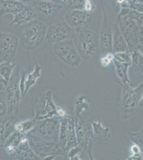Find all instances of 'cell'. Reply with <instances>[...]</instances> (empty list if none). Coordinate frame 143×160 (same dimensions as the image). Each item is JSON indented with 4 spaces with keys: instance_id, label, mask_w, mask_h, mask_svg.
Wrapping results in <instances>:
<instances>
[{
    "instance_id": "6da1fadb",
    "label": "cell",
    "mask_w": 143,
    "mask_h": 160,
    "mask_svg": "<svg viewBox=\"0 0 143 160\" xmlns=\"http://www.w3.org/2000/svg\"><path fill=\"white\" fill-rule=\"evenodd\" d=\"M47 30L44 22L38 19L27 23L19 40L20 46L28 51L38 49L45 40Z\"/></svg>"
},
{
    "instance_id": "7a4b0ae2",
    "label": "cell",
    "mask_w": 143,
    "mask_h": 160,
    "mask_svg": "<svg viewBox=\"0 0 143 160\" xmlns=\"http://www.w3.org/2000/svg\"><path fill=\"white\" fill-rule=\"evenodd\" d=\"M121 86L122 90L120 102V113L122 118L125 121L137 112L143 92V82L135 88L132 85Z\"/></svg>"
},
{
    "instance_id": "3957f363",
    "label": "cell",
    "mask_w": 143,
    "mask_h": 160,
    "mask_svg": "<svg viewBox=\"0 0 143 160\" xmlns=\"http://www.w3.org/2000/svg\"><path fill=\"white\" fill-rule=\"evenodd\" d=\"M75 126L78 145L93 160V149L94 145V136L91 121L85 117H74Z\"/></svg>"
},
{
    "instance_id": "277c9868",
    "label": "cell",
    "mask_w": 143,
    "mask_h": 160,
    "mask_svg": "<svg viewBox=\"0 0 143 160\" xmlns=\"http://www.w3.org/2000/svg\"><path fill=\"white\" fill-rule=\"evenodd\" d=\"M60 129V118L58 116H54L43 120H37L34 128L27 134L58 143Z\"/></svg>"
},
{
    "instance_id": "5b68a950",
    "label": "cell",
    "mask_w": 143,
    "mask_h": 160,
    "mask_svg": "<svg viewBox=\"0 0 143 160\" xmlns=\"http://www.w3.org/2000/svg\"><path fill=\"white\" fill-rule=\"evenodd\" d=\"M21 69L19 64H17L6 91V100L8 111L7 115H18L20 101L22 99L20 83Z\"/></svg>"
},
{
    "instance_id": "8992f818",
    "label": "cell",
    "mask_w": 143,
    "mask_h": 160,
    "mask_svg": "<svg viewBox=\"0 0 143 160\" xmlns=\"http://www.w3.org/2000/svg\"><path fill=\"white\" fill-rule=\"evenodd\" d=\"M79 33L76 48L81 58L88 60L100 51L99 35L87 29Z\"/></svg>"
},
{
    "instance_id": "52a82bcc",
    "label": "cell",
    "mask_w": 143,
    "mask_h": 160,
    "mask_svg": "<svg viewBox=\"0 0 143 160\" xmlns=\"http://www.w3.org/2000/svg\"><path fill=\"white\" fill-rule=\"evenodd\" d=\"M58 144L66 157L69 151L72 148L78 145L75 126V117L68 115L63 118H60V129Z\"/></svg>"
},
{
    "instance_id": "ba28073f",
    "label": "cell",
    "mask_w": 143,
    "mask_h": 160,
    "mask_svg": "<svg viewBox=\"0 0 143 160\" xmlns=\"http://www.w3.org/2000/svg\"><path fill=\"white\" fill-rule=\"evenodd\" d=\"M54 52L58 58L69 66L78 67L81 62L82 58L73 39L64 41L54 44Z\"/></svg>"
},
{
    "instance_id": "9c48e42d",
    "label": "cell",
    "mask_w": 143,
    "mask_h": 160,
    "mask_svg": "<svg viewBox=\"0 0 143 160\" xmlns=\"http://www.w3.org/2000/svg\"><path fill=\"white\" fill-rule=\"evenodd\" d=\"M29 145L32 149L41 160H44L49 156L62 155L66 158V154L60 147L58 142H50L38 138L29 134H27Z\"/></svg>"
},
{
    "instance_id": "30bf717a",
    "label": "cell",
    "mask_w": 143,
    "mask_h": 160,
    "mask_svg": "<svg viewBox=\"0 0 143 160\" xmlns=\"http://www.w3.org/2000/svg\"><path fill=\"white\" fill-rule=\"evenodd\" d=\"M115 22L128 44L129 51L136 49L139 42L140 26L127 16L123 17H116Z\"/></svg>"
},
{
    "instance_id": "8fae6325",
    "label": "cell",
    "mask_w": 143,
    "mask_h": 160,
    "mask_svg": "<svg viewBox=\"0 0 143 160\" xmlns=\"http://www.w3.org/2000/svg\"><path fill=\"white\" fill-rule=\"evenodd\" d=\"M31 3L37 19L43 22L54 20L64 8L62 4L47 0H35Z\"/></svg>"
},
{
    "instance_id": "7c38bea8",
    "label": "cell",
    "mask_w": 143,
    "mask_h": 160,
    "mask_svg": "<svg viewBox=\"0 0 143 160\" xmlns=\"http://www.w3.org/2000/svg\"><path fill=\"white\" fill-rule=\"evenodd\" d=\"M37 120H43L57 116V106L54 104L51 90L43 93L39 98L36 99L34 104Z\"/></svg>"
},
{
    "instance_id": "4fadbf2b",
    "label": "cell",
    "mask_w": 143,
    "mask_h": 160,
    "mask_svg": "<svg viewBox=\"0 0 143 160\" xmlns=\"http://www.w3.org/2000/svg\"><path fill=\"white\" fill-rule=\"evenodd\" d=\"M103 10V20L100 31V51L102 55L113 52V24L105 11L103 0H100Z\"/></svg>"
},
{
    "instance_id": "5bb4252c",
    "label": "cell",
    "mask_w": 143,
    "mask_h": 160,
    "mask_svg": "<svg viewBox=\"0 0 143 160\" xmlns=\"http://www.w3.org/2000/svg\"><path fill=\"white\" fill-rule=\"evenodd\" d=\"M75 31L66 22H60L51 26L48 28L45 41L48 43H56L64 41L73 39Z\"/></svg>"
},
{
    "instance_id": "9a60e30c",
    "label": "cell",
    "mask_w": 143,
    "mask_h": 160,
    "mask_svg": "<svg viewBox=\"0 0 143 160\" xmlns=\"http://www.w3.org/2000/svg\"><path fill=\"white\" fill-rule=\"evenodd\" d=\"M92 18V13L81 10H67L65 15V22L75 32L78 33L87 29Z\"/></svg>"
},
{
    "instance_id": "2e32d148",
    "label": "cell",
    "mask_w": 143,
    "mask_h": 160,
    "mask_svg": "<svg viewBox=\"0 0 143 160\" xmlns=\"http://www.w3.org/2000/svg\"><path fill=\"white\" fill-rule=\"evenodd\" d=\"M19 40L15 35L2 32L0 34V63L12 59L16 54Z\"/></svg>"
},
{
    "instance_id": "e0dca14e",
    "label": "cell",
    "mask_w": 143,
    "mask_h": 160,
    "mask_svg": "<svg viewBox=\"0 0 143 160\" xmlns=\"http://www.w3.org/2000/svg\"><path fill=\"white\" fill-rule=\"evenodd\" d=\"M9 157L14 160H41V158L34 152L33 149H32L26 135L23 137L20 144H19L13 153Z\"/></svg>"
},
{
    "instance_id": "ac0fdd59",
    "label": "cell",
    "mask_w": 143,
    "mask_h": 160,
    "mask_svg": "<svg viewBox=\"0 0 143 160\" xmlns=\"http://www.w3.org/2000/svg\"><path fill=\"white\" fill-rule=\"evenodd\" d=\"M17 122H18V119L16 115H7L1 118V146L2 147L8 138L16 131L15 126Z\"/></svg>"
},
{
    "instance_id": "d6986e66",
    "label": "cell",
    "mask_w": 143,
    "mask_h": 160,
    "mask_svg": "<svg viewBox=\"0 0 143 160\" xmlns=\"http://www.w3.org/2000/svg\"><path fill=\"white\" fill-rule=\"evenodd\" d=\"M26 4L17 0H0V16L7 14L15 16L20 12Z\"/></svg>"
},
{
    "instance_id": "ffe728a7",
    "label": "cell",
    "mask_w": 143,
    "mask_h": 160,
    "mask_svg": "<svg viewBox=\"0 0 143 160\" xmlns=\"http://www.w3.org/2000/svg\"><path fill=\"white\" fill-rule=\"evenodd\" d=\"M14 16L13 20L10 24V28H13L14 25L18 27L37 19L36 13L32 7L27 4L24 9Z\"/></svg>"
},
{
    "instance_id": "44dd1931",
    "label": "cell",
    "mask_w": 143,
    "mask_h": 160,
    "mask_svg": "<svg viewBox=\"0 0 143 160\" xmlns=\"http://www.w3.org/2000/svg\"><path fill=\"white\" fill-rule=\"evenodd\" d=\"M113 52L129 51L128 44L116 22L113 24Z\"/></svg>"
},
{
    "instance_id": "7402d4cb",
    "label": "cell",
    "mask_w": 143,
    "mask_h": 160,
    "mask_svg": "<svg viewBox=\"0 0 143 160\" xmlns=\"http://www.w3.org/2000/svg\"><path fill=\"white\" fill-rule=\"evenodd\" d=\"M113 64L115 68L116 76L121 81V85H132L129 79L128 75L129 68L131 64L129 63H122L114 59Z\"/></svg>"
},
{
    "instance_id": "603a6c76",
    "label": "cell",
    "mask_w": 143,
    "mask_h": 160,
    "mask_svg": "<svg viewBox=\"0 0 143 160\" xmlns=\"http://www.w3.org/2000/svg\"><path fill=\"white\" fill-rule=\"evenodd\" d=\"M93 127V134L94 138L101 142H106L110 138V129L105 127L101 124V120L98 117V121H90Z\"/></svg>"
},
{
    "instance_id": "cb8c5ba5",
    "label": "cell",
    "mask_w": 143,
    "mask_h": 160,
    "mask_svg": "<svg viewBox=\"0 0 143 160\" xmlns=\"http://www.w3.org/2000/svg\"><path fill=\"white\" fill-rule=\"evenodd\" d=\"M35 68L32 72L27 73L26 75L25 80V92L24 96H25L29 90L33 86H34L36 83V81L38 78H40L41 76V71H42V66L39 65L38 62L34 60Z\"/></svg>"
},
{
    "instance_id": "d4e9b609",
    "label": "cell",
    "mask_w": 143,
    "mask_h": 160,
    "mask_svg": "<svg viewBox=\"0 0 143 160\" xmlns=\"http://www.w3.org/2000/svg\"><path fill=\"white\" fill-rule=\"evenodd\" d=\"M24 136L25 135L16 130L8 138L2 147L4 148L6 152L9 156L11 155L16 149Z\"/></svg>"
},
{
    "instance_id": "484cf974",
    "label": "cell",
    "mask_w": 143,
    "mask_h": 160,
    "mask_svg": "<svg viewBox=\"0 0 143 160\" xmlns=\"http://www.w3.org/2000/svg\"><path fill=\"white\" fill-rule=\"evenodd\" d=\"M90 105V100L87 97L80 96L75 102V117H85Z\"/></svg>"
},
{
    "instance_id": "4316f807",
    "label": "cell",
    "mask_w": 143,
    "mask_h": 160,
    "mask_svg": "<svg viewBox=\"0 0 143 160\" xmlns=\"http://www.w3.org/2000/svg\"><path fill=\"white\" fill-rule=\"evenodd\" d=\"M132 69L138 74H143V54L137 49L131 51Z\"/></svg>"
},
{
    "instance_id": "83f0119b",
    "label": "cell",
    "mask_w": 143,
    "mask_h": 160,
    "mask_svg": "<svg viewBox=\"0 0 143 160\" xmlns=\"http://www.w3.org/2000/svg\"><path fill=\"white\" fill-rule=\"evenodd\" d=\"M36 121L37 120L34 117L33 118L25 120L23 122H17L15 126V129L23 135H27L34 128Z\"/></svg>"
},
{
    "instance_id": "f1b7e54d",
    "label": "cell",
    "mask_w": 143,
    "mask_h": 160,
    "mask_svg": "<svg viewBox=\"0 0 143 160\" xmlns=\"http://www.w3.org/2000/svg\"><path fill=\"white\" fill-rule=\"evenodd\" d=\"M16 63H11V60L1 62L0 65V74L2 77L6 80L9 81L15 68L16 67Z\"/></svg>"
},
{
    "instance_id": "f546056e",
    "label": "cell",
    "mask_w": 143,
    "mask_h": 160,
    "mask_svg": "<svg viewBox=\"0 0 143 160\" xmlns=\"http://www.w3.org/2000/svg\"><path fill=\"white\" fill-rule=\"evenodd\" d=\"M86 0H69L64 4V8L67 10H84Z\"/></svg>"
},
{
    "instance_id": "4dcf8cb0",
    "label": "cell",
    "mask_w": 143,
    "mask_h": 160,
    "mask_svg": "<svg viewBox=\"0 0 143 160\" xmlns=\"http://www.w3.org/2000/svg\"><path fill=\"white\" fill-rule=\"evenodd\" d=\"M128 137L132 144L140 146L143 149V128L138 132H129Z\"/></svg>"
},
{
    "instance_id": "1f68e13d",
    "label": "cell",
    "mask_w": 143,
    "mask_h": 160,
    "mask_svg": "<svg viewBox=\"0 0 143 160\" xmlns=\"http://www.w3.org/2000/svg\"><path fill=\"white\" fill-rule=\"evenodd\" d=\"M84 152L79 145H77L75 147L72 148L69 152L67 153V157L71 160H81L82 157H83Z\"/></svg>"
},
{
    "instance_id": "d6a6232c",
    "label": "cell",
    "mask_w": 143,
    "mask_h": 160,
    "mask_svg": "<svg viewBox=\"0 0 143 160\" xmlns=\"http://www.w3.org/2000/svg\"><path fill=\"white\" fill-rule=\"evenodd\" d=\"M114 59L122 63H131V56L129 51L114 53Z\"/></svg>"
},
{
    "instance_id": "836d02e7",
    "label": "cell",
    "mask_w": 143,
    "mask_h": 160,
    "mask_svg": "<svg viewBox=\"0 0 143 160\" xmlns=\"http://www.w3.org/2000/svg\"><path fill=\"white\" fill-rule=\"evenodd\" d=\"M114 53L113 52L106 53L100 59V63L103 68H107L113 62Z\"/></svg>"
},
{
    "instance_id": "e575fe53",
    "label": "cell",
    "mask_w": 143,
    "mask_h": 160,
    "mask_svg": "<svg viewBox=\"0 0 143 160\" xmlns=\"http://www.w3.org/2000/svg\"><path fill=\"white\" fill-rule=\"evenodd\" d=\"M127 16L134 19L140 27L143 26V13L131 9Z\"/></svg>"
},
{
    "instance_id": "d590c367",
    "label": "cell",
    "mask_w": 143,
    "mask_h": 160,
    "mask_svg": "<svg viewBox=\"0 0 143 160\" xmlns=\"http://www.w3.org/2000/svg\"><path fill=\"white\" fill-rule=\"evenodd\" d=\"M8 108L6 100L4 99L2 96H1V101H0V115L1 118L7 116Z\"/></svg>"
},
{
    "instance_id": "8d00e7d4",
    "label": "cell",
    "mask_w": 143,
    "mask_h": 160,
    "mask_svg": "<svg viewBox=\"0 0 143 160\" xmlns=\"http://www.w3.org/2000/svg\"><path fill=\"white\" fill-rule=\"evenodd\" d=\"M96 9V4L93 0H86L84 10L88 12L92 13Z\"/></svg>"
},
{
    "instance_id": "74e56055",
    "label": "cell",
    "mask_w": 143,
    "mask_h": 160,
    "mask_svg": "<svg viewBox=\"0 0 143 160\" xmlns=\"http://www.w3.org/2000/svg\"><path fill=\"white\" fill-rule=\"evenodd\" d=\"M9 81L6 80V78H4L3 77L0 75V89H1V92H3L6 91L7 88L8 84H9Z\"/></svg>"
},
{
    "instance_id": "f35d334b",
    "label": "cell",
    "mask_w": 143,
    "mask_h": 160,
    "mask_svg": "<svg viewBox=\"0 0 143 160\" xmlns=\"http://www.w3.org/2000/svg\"><path fill=\"white\" fill-rule=\"evenodd\" d=\"M130 152L131 154L143 153V149L141 147H140V146L133 144L130 148Z\"/></svg>"
},
{
    "instance_id": "ab89813d",
    "label": "cell",
    "mask_w": 143,
    "mask_h": 160,
    "mask_svg": "<svg viewBox=\"0 0 143 160\" xmlns=\"http://www.w3.org/2000/svg\"><path fill=\"white\" fill-rule=\"evenodd\" d=\"M128 160H143V153L131 154L128 158Z\"/></svg>"
},
{
    "instance_id": "60d3db41",
    "label": "cell",
    "mask_w": 143,
    "mask_h": 160,
    "mask_svg": "<svg viewBox=\"0 0 143 160\" xmlns=\"http://www.w3.org/2000/svg\"><path fill=\"white\" fill-rule=\"evenodd\" d=\"M68 115H69L67 114L65 110H64L62 108L57 106V116L59 117L60 118H63Z\"/></svg>"
},
{
    "instance_id": "b9f144b4",
    "label": "cell",
    "mask_w": 143,
    "mask_h": 160,
    "mask_svg": "<svg viewBox=\"0 0 143 160\" xmlns=\"http://www.w3.org/2000/svg\"><path fill=\"white\" fill-rule=\"evenodd\" d=\"M139 107L141 108V109H143V92L142 93V95H141V98H140V100Z\"/></svg>"
},
{
    "instance_id": "7bdbcfd3",
    "label": "cell",
    "mask_w": 143,
    "mask_h": 160,
    "mask_svg": "<svg viewBox=\"0 0 143 160\" xmlns=\"http://www.w3.org/2000/svg\"><path fill=\"white\" fill-rule=\"evenodd\" d=\"M20 2H23V3H31V2H33L35 0H17Z\"/></svg>"
},
{
    "instance_id": "ee69618b",
    "label": "cell",
    "mask_w": 143,
    "mask_h": 160,
    "mask_svg": "<svg viewBox=\"0 0 143 160\" xmlns=\"http://www.w3.org/2000/svg\"><path fill=\"white\" fill-rule=\"evenodd\" d=\"M68 1H69V0H59L60 3L62 4L63 5L64 4L66 3Z\"/></svg>"
},
{
    "instance_id": "f6af8a7d",
    "label": "cell",
    "mask_w": 143,
    "mask_h": 160,
    "mask_svg": "<svg viewBox=\"0 0 143 160\" xmlns=\"http://www.w3.org/2000/svg\"><path fill=\"white\" fill-rule=\"evenodd\" d=\"M47 1H53V2H57V3H60L59 0H47Z\"/></svg>"
},
{
    "instance_id": "bcb514c9",
    "label": "cell",
    "mask_w": 143,
    "mask_h": 160,
    "mask_svg": "<svg viewBox=\"0 0 143 160\" xmlns=\"http://www.w3.org/2000/svg\"><path fill=\"white\" fill-rule=\"evenodd\" d=\"M136 1H137V2H140V3H141L143 4V0H135Z\"/></svg>"
},
{
    "instance_id": "7dc6e473",
    "label": "cell",
    "mask_w": 143,
    "mask_h": 160,
    "mask_svg": "<svg viewBox=\"0 0 143 160\" xmlns=\"http://www.w3.org/2000/svg\"></svg>"
}]
</instances>
